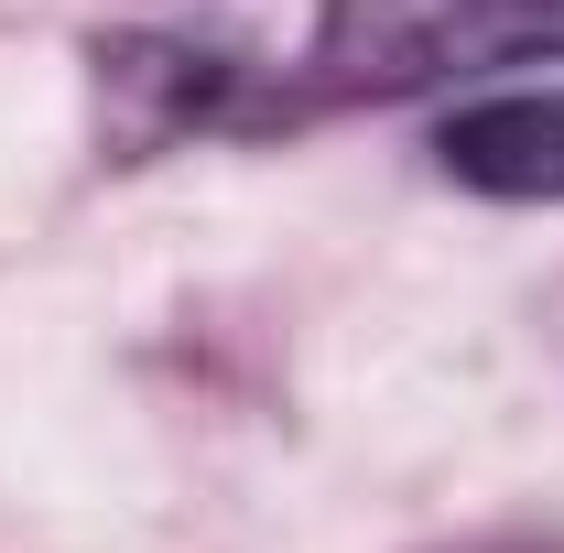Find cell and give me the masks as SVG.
<instances>
[{
    "label": "cell",
    "instance_id": "obj_1",
    "mask_svg": "<svg viewBox=\"0 0 564 553\" xmlns=\"http://www.w3.org/2000/svg\"><path fill=\"white\" fill-rule=\"evenodd\" d=\"M510 44V0H326L304 76L315 98H402Z\"/></svg>",
    "mask_w": 564,
    "mask_h": 553
},
{
    "label": "cell",
    "instance_id": "obj_2",
    "mask_svg": "<svg viewBox=\"0 0 564 553\" xmlns=\"http://www.w3.org/2000/svg\"><path fill=\"white\" fill-rule=\"evenodd\" d=\"M434 163H445L467 196H499V207H564V87L467 98V109L434 131Z\"/></svg>",
    "mask_w": 564,
    "mask_h": 553
},
{
    "label": "cell",
    "instance_id": "obj_3",
    "mask_svg": "<svg viewBox=\"0 0 564 553\" xmlns=\"http://www.w3.org/2000/svg\"><path fill=\"white\" fill-rule=\"evenodd\" d=\"M510 44H554L564 55V0H510Z\"/></svg>",
    "mask_w": 564,
    "mask_h": 553
},
{
    "label": "cell",
    "instance_id": "obj_4",
    "mask_svg": "<svg viewBox=\"0 0 564 553\" xmlns=\"http://www.w3.org/2000/svg\"><path fill=\"white\" fill-rule=\"evenodd\" d=\"M456 553H564V543H456Z\"/></svg>",
    "mask_w": 564,
    "mask_h": 553
}]
</instances>
